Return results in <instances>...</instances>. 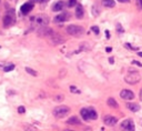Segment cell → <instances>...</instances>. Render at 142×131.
<instances>
[{"label": "cell", "instance_id": "ffe728a7", "mask_svg": "<svg viewBox=\"0 0 142 131\" xmlns=\"http://www.w3.org/2000/svg\"><path fill=\"white\" fill-rule=\"evenodd\" d=\"M26 71L28 72L29 75L34 76V77H36V76H38V74H37V71H36V70H34V69H31V68H29V67H27V68H26Z\"/></svg>", "mask_w": 142, "mask_h": 131}, {"label": "cell", "instance_id": "603a6c76", "mask_svg": "<svg viewBox=\"0 0 142 131\" xmlns=\"http://www.w3.org/2000/svg\"><path fill=\"white\" fill-rule=\"evenodd\" d=\"M70 90H71V92H73V93H80V90L77 89L74 86H71L70 87Z\"/></svg>", "mask_w": 142, "mask_h": 131}, {"label": "cell", "instance_id": "30bf717a", "mask_svg": "<svg viewBox=\"0 0 142 131\" xmlns=\"http://www.w3.org/2000/svg\"><path fill=\"white\" fill-rule=\"evenodd\" d=\"M103 121L107 126H114L118 122V119L116 117H113V115H105Z\"/></svg>", "mask_w": 142, "mask_h": 131}, {"label": "cell", "instance_id": "484cf974", "mask_svg": "<svg viewBox=\"0 0 142 131\" xmlns=\"http://www.w3.org/2000/svg\"><path fill=\"white\" fill-rule=\"evenodd\" d=\"M63 99V96H61V94H59V96H56L54 97V101H61V100Z\"/></svg>", "mask_w": 142, "mask_h": 131}, {"label": "cell", "instance_id": "ac0fdd59", "mask_svg": "<svg viewBox=\"0 0 142 131\" xmlns=\"http://www.w3.org/2000/svg\"><path fill=\"white\" fill-rule=\"evenodd\" d=\"M102 5L108 8H113L116 4H114V0H102Z\"/></svg>", "mask_w": 142, "mask_h": 131}, {"label": "cell", "instance_id": "277c9868", "mask_svg": "<svg viewBox=\"0 0 142 131\" xmlns=\"http://www.w3.org/2000/svg\"><path fill=\"white\" fill-rule=\"evenodd\" d=\"M67 32L71 36H74V37H79L82 33L84 32V29L80 26H77V25H70L67 27Z\"/></svg>", "mask_w": 142, "mask_h": 131}, {"label": "cell", "instance_id": "d6a6232c", "mask_svg": "<svg viewBox=\"0 0 142 131\" xmlns=\"http://www.w3.org/2000/svg\"><path fill=\"white\" fill-rule=\"evenodd\" d=\"M105 36H107V39H109L110 38V35H109V31L107 30V31H105Z\"/></svg>", "mask_w": 142, "mask_h": 131}, {"label": "cell", "instance_id": "836d02e7", "mask_svg": "<svg viewBox=\"0 0 142 131\" xmlns=\"http://www.w3.org/2000/svg\"><path fill=\"white\" fill-rule=\"evenodd\" d=\"M109 62H110V63H113V62H114L113 58H110V59H109Z\"/></svg>", "mask_w": 142, "mask_h": 131}, {"label": "cell", "instance_id": "5bb4252c", "mask_svg": "<svg viewBox=\"0 0 142 131\" xmlns=\"http://www.w3.org/2000/svg\"><path fill=\"white\" fill-rule=\"evenodd\" d=\"M127 108H128L129 110H131L132 112H138V111H140L141 107L139 106L138 103H132V102H130V103H127Z\"/></svg>", "mask_w": 142, "mask_h": 131}, {"label": "cell", "instance_id": "d6986e66", "mask_svg": "<svg viewBox=\"0 0 142 131\" xmlns=\"http://www.w3.org/2000/svg\"><path fill=\"white\" fill-rule=\"evenodd\" d=\"M67 123H69V124H73V126H75V124H80L81 122H80V120L78 119L77 117H71L70 119H68L67 120Z\"/></svg>", "mask_w": 142, "mask_h": 131}, {"label": "cell", "instance_id": "4fadbf2b", "mask_svg": "<svg viewBox=\"0 0 142 131\" xmlns=\"http://www.w3.org/2000/svg\"><path fill=\"white\" fill-rule=\"evenodd\" d=\"M83 14H84V11H83L82 6L77 4V7H75V17H77L78 19H81V18L83 17Z\"/></svg>", "mask_w": 142, "mask_h": 131}, {"label": "cell", "instance_id": "7c38bea8", "mask_svg": "<svg viewBox=\"0 0 142 131\" xmlns=\"http://www.w3.org/2000/svg\"><path fill=\"white\" fill-rule=\"evenodd\" d=\"M68 19V14L67 13H60L58 16L54 17V22L56 23H61V22H65V21H67Z\"/></svg>", "mask_w": 142, "mask_h": 131}, {"label": "cell", "instance_id": "d590c367", "mask_svg": "<svg viewBox=\"0 0 142 131\" xmlns=\"http://www.w3.org/2000/svg\"><path fill=\"white\" fill-rule=\"evenodd\" d=\"M140 98H141V100H142V89H141V91H140Z\"/></svg>", "mask_w": 142, "mask_h": 131}, {"label": "cell", "instance_id": "8992f818", "mask_svg": "<svg viewBox=\"0 0 142 131\" xmlns=\"http://www.w3.org/2000/svg\"><path fill=\"white\" fill-rule=\"evenodd\" d=\"M53 31H52V29H50V28H47L46 26H42V28L39 29V31H38V35L39 36H42V37H48L49 38L51 35H53Z\"/></svg>", "mask_w": 142, "mask_h": 131}, {"label": "cell", "instance_id": "2e32d148", "mask_svg": "<svg viewBox=\"0 0 142 131\" xmlns=\"http://www.w3.org/2000/svg\"><path fill=\"white\" fill-rule=\"evenodd\" d=\"M107 103H108L109 107H111V108H116V109H117L118 107H119L118 102L116 101V99H113V98H109L108 101H107Z\"/></svg>", "mask_w": 142, "mask_h": 131}, {"label": "cell", "instance_id": "7402d4cb", "mask_svg": "<svg viewBox=\"0 0 142 131\" xmlns=\"http://www.w3.org/2000/svg\"><path fill=\"white\" fill-rule=\"evenodd\" d=\"M14 69V65H9L7 67H5V71L6 72H9V71H11V70H13Z\"/></svg>", "mask_w": 142, "mask_h": 131}, {"label": "cell", "instance_id": "ba28073f", "mask_svg": "<svg viewBox=\"0 0 142 131\" xmlns=\"http://www.w3.org/2000/svg\"><path fill=\"white\" fill-rule=\"evenodd\" d=\"M120 96H121V98H123L124 100H132L134 98V94L133 92H132L131 90H122L121 92H120Z\"/></svg>", "mask_w": 142, "mask_h": 131}, {"label": "cell", "instance_id": "e575fe53", "mask_svg": "<svg viewBox=\"0 0 142 131\" xmlns=\"http://www.w3.org/2000/svg\"><path fill=\"white\" fill-rule=\"evenodd\" d=\"M138 56H139V57H141V58H142V52H138Z\"/></svg>", "mask_w": 142, "mask_h": 131}, {"label": "cell", "instance_id": "83f0119b", "mask_svg": "<svg viewBox=\"0 0 142 131\" xmlns=\"http://www.w3.org/2000/svg\"><path fill=\"white\" fill-rule=\"evenodd\" d=\"M117 28H118V32H123L124 30H123V28L120 25H117Z\"/></svg>", "mask_w": 142, "mask_h": 131}, {"label": "cell", "instance_id": "5b68a950", "mask_svg": "<svg viewBox=\"0 0 142 131\" xmlns=\"http://www.w3.org/2000/svg\"><path fill=\"white\" fill-rule=\"evenodd\" d=\"M121 128H122V130H125V131H133L134 130V123L132 120L127 119V120L122 121Z\"/></svg>", "mask_w": 142, "mask_h": 131}, {"label": "cell", "instance_id": "e0dca14e", "mask_svg": "<svg viewBox=\"0 0 142 131\" xmlns=\"http://www.w3.org/2000/svg\"><path fill=\"white\" fill-rule=\"evenodd\" d=\"M88 110H89V119L90 120H96V119L98 118V113L96 112V110L92 108L88 109Z\"/></svg>", "mask_w": 142, "mask_h": 131}, {"label": "cell", "instance_id": "f546056e", "mask_svg": "<svg viewBox=\"0 0 142 131\" xmlns=\"http://www.w3.org/2000/svg\"><path fill=\"white\" fill-rule=\"evenodd\" d=\"M32 1H37V2H40V4H44V2L49 1V0H32Z\"/></svg>", "mask_w": 142, "mask_h": 131}, {"label": "cell", "instance_id": "1f68e13d", "mask_svg": "<svg viewBox=\"0 0 142 131\" xmlns=\"http://www.w3.org/2000/svg\"><path fill=\"white\" fill-rule=\"evenodd\" d=\"M105 51H107V52H111V51H112V48H111V47H107Z\"/></svg>", "mask_w": 142, "mask_h": 131}, {"label": "cell", "instance_id": "8fae6325", "mask_svg": "<svg viewBox=\"0 0 142 131\" xmlns=\"http://www.w3.org/2000/svg\"><path fill=\"white\" fill-rule=\"evenodd\" d=\"M34 9V5L32 4H29V2H27V4L22 5V7H21V13L22 14H27L28 12H30V11Z\"/></svg>", "mask_w": 142, "mask_h": 131}, {"label": "cell", "instance_id": "7a4b0ae2", "mask_svg": "<svg viewBox=\"0 0 142 131\" xmlns=\"http://www.w3.org/2000/svg\"><path fill=\"white\" fill-rule=\"evenodd\" d=\"M16 21V16H14V10H9L4 17V27L8 28V27L12 26Z\"/></svg>", "mask_w": 142, "mask_h": 131}, {"label": "cell", "instance_id": "cb8c5ba5", "mask_svg": "<svg viewBox=\"0 0 142 131\" xmlns=\"http://www.w3.org/2000/svg\"><path fill=\"white\" fill-rule=\"evenodd\" d=\"M91 30H92V32H94L96 35H99V32H100V30H99V28L97 26L94 27H91Z\"/></svg>", "mask_w": 142, "mask_h": 131}, {"label": "cell", "instance_id": "8d00e7d4", "mask_svg": "<svg viewBox=\"0 0 142 131\" xmlns=\"http://www.w3.org/2000/svg\"><path fill=\"white\" fill-rule=\"evenodd\" d=\"M141 124H142V121H141Z\"/></svg>", "mask_w": 142, "mask_h": 131}, {"label": "cell", "instance_id": "d4e9b609", "mask_svg": "<svg viewBox=\"0 0 142 131\" xmlns=\"http://www.w3.org/2000/svg\"><path fill=\"white\" fill-rule=\"evenodd\" d=\"M124 46H125L127 48H128V49H131V50H138V49H139L138 47H132V46H131V45H129V43H125Z\"/></svg>", "mask_w": 142, "mask_h": 131}, {"label": "cell", "instance_id": "9a60e30c", "mask_svg": "<svg viewBox=\"0 0 142 131\" xmlns=\"http://www.w3.org/2000/svg\"><path fill=\"white\" fill-rule=\"evenodd\" d=\"M63 7H65V2L63 1H58V2H56V4L53 5V7H52V10L53 11H61Z\"/></svg>", "mask_w": 142, "mask_h": 131}, {"label": "cell", "instance_id": "44dd1931", "mask_svg": "<svg viewBox=\"0 0 142 131\" xmlns=\"http://www.w3.org/2000/svg\"><path fill=\"white\" fill-rule=\"evenodd\" d=\"M75 6H77V0H69L68 1V7L72 8V7H75Z\"/></svg>", "mask_w": 142, "mask_h": 131}, {"label": "cell", "instance_id": "3957f363", "mask_svg": "<svg viewBox=\"0 0 142 131\" xmlns=\"http://www.w3.org/2000/svg\"><path fill=\"white\" fill-rule=\"evenodd\" d=\"M69 112H70V108L66 106H59L57 108H54L53 110V115L56 118H65Z\"/></svg>", "mask_w": 142, "mask_h": 131}, {"label": "cell", "instance_id": "52a82bcc", "mask_svg": "<svg viewBox=\"0 0 142 131\" xmlns=\"http://www.w3.org/2000/svg\"><path fill=\"white\" fill-rule=\"evenodd\" d=\"M49 40L52 45H60L62 43L63 41H65V39H63L60 35H57V33H53V35H51L49 37Z\"/></svg>", "mask_w": 142, "mask_h": 131}, {"label": "cell", "instance_id": "4316f807", "mask_svg": "<svg viewBox=\"0 0 142 131\" xmlns=\"http://www.w3.org/2000/svg\"><path fill=\"white\" fill-rule=\"evenodd\" d=\"M18 112H19V113H25L26 112L25 107H19V108H18Z\"/></svg>", "mask_w": 142, "mask_h": 131}, {"label": "cell", "instance_id": "4dcf8cb0", "mask_svg": "<svg viewBox=\"0 0 142 131\" xmlns=\"http://www.w3.org/2000/svg\"><path fill=\"white\" fill-rule=\"evenodd\" d=\"M118 1L121 4H128V2H130V0H118Z\"/></svg>", "mask_w": 142, "mask_h": 131}, {"label": "cell", "instance_id": "f1b7e54d", "mask_svg": "<svg viewBox=\"0 0 142 131\" xmlns=\"http://www.w3.org/2000/svg\"><path fill=\"white\" fill-rule=\"evenodd\" d=\"M132 63H133V65H137L138 67H142V63L139 62V61H135V60H134V61H132Z\"/></svg>", "mask_w": 142, "mask_h": 131}, {"label": "cell", "instance_id": "9c48e42d", "mask_svg": "<svg viewBox=\"0 0 142 131\" xmlns=\"http://www.w3.org/2000/svg\"><path fill=\"white\" fill-rule=\"evenodd\" d=\"M36 21H37V23L40 26H47L48 23H49V17L44 16V14H41V16L36 18Z\"/></svg>", "mask_w": 142, "mask_h": 131}, {"label": "cell", "instance_id": "6da1fadb", "mask_svg": "<svg viewBox=\"0 0 142 131\" xmlns=\"http://www.w3.org/2000/svg\"><path fill=\"white\" fill-rule=\"evenodd\" d=\"M140 80H141L140 74L138 71H134V70H129L128 75L124 77V81L129 84H135Z\"/></svg>", "mask_w": 142, "mask_h": 131}]
</instances>
